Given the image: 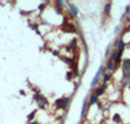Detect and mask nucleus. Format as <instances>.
Masks as SVG:
<instances>
[{
    "instance_id": "nucleus-3",
    "label": "nucleus",
    "mask_w": 130,
    "mask_h": 124,
    "mask_svg": "<svg viewBox=\"0 0 130 124\" xmlns=\"http://www.w3.org/2000/svg\"><path fill=\"white\" fill-rule=\"evenodd\" d=\"M103 71H104V67L101 65L100 68H99V71H98V73L95 74V77H94V80H92V82H91V88H95V85L98 84L99 81H100V74L103 73Z\"/></svg>"
},
{
    "instance_id": "nucleus-9",
    "label": "nucleus",
    "mask_w": 130,
    "mask_h": 124,
    "mask_svg": "<svg viewBox=\"0 0 130 124\" xmlns=\"http://www.w3.org/2000/svg\"><path fill=\"white\" fill-rule=\"evenodd\" d=\"M109 80H111V73L109 72L104 73L103 74V85H104V86H107V82H108Z\"/></svg>"
},
{
    "instance_id": "nucleus-15",
    "label": "nucleus",
    "mask_w": 130,
    "mask_h": 124,
    "mask_svg": "<svg viewBox=\"0 0 130 124\" xmlns=\"http://www.w3.org/2000/svg\"><path fill=\"white\" fill-rule=\"evenodd\" d=\"M73 76H74L73 72H68L66 73V80H68V81H72V80H73Z\"/></svg>"
},
{
    "instance_id": "nucleus-6",
    "label": "nucleus",
    "mask_w": 130,
    "mask_h": 124,
    "mask_svg": "<svg viewBox=\"0 0 130 124\" xmlns=\"http://www.w3.org/2000/svg\"><path fill=\"white\" fill-rule=\"evenodd\" d=\"M106 68H107V72H113V71H115V68H116L115 62H113V60H111V59H108V60H107V64H106Z\"/></svg>"
},
{
    "instance_id": "nucleus-12",
    "label": "nucleus",
    "mask_w": 130,
    "mask_h": 124,
    "mask_svg": "<svg viewBox=\"0 0 130 124\" xmlns=\"http://www.w3.org/2000/svg\"><path fill=\"white\" fill-rule=\"evenodd\" d=\"M87 106H88V99H85V102H83V107H82V112H81L82 116H85V114H86Z\"/></svg>"
},
{
    "instance_id": "nucleus-8",
    "label": "nucleus",
    "mask_w": 130,
    "mask_h": 124,
    "mask_svg": "<svg viewBox=\"0 0 130 124\" xmlns=\"http://www.w3.org/2000/svg\"><path fill=\"white\" fill-rule=\"evenodd\" d=\"M96 102H98V97H96V95L92 93V94L90 95V98H88V106H91V104H95Z\"/></svg>"
},
{
    "instance_id": "nucleus-11",
    "label": "nucleus",
    "mask_w": 130,
    "mask_h": 124,
    "mask_svg": "<svg viewBox=\"0 0 130 124\" xmlns=\"http://www.w3.org/2000/svg\"><path fill=\"white\" fill-rule=\"evenodd\" d=\"M111 9H112V3H107L106 7H104V13H106V15H109Z\"/></svg>"
},
{
    "instance_id": "nucleus-5",
    "label": "nucleus",
    "mask_w": 130,
    "mask_h": 124,
    "mask_svg": "<svg viewBox=\"0 0 130 124\" xmlns=\"http://www.w3.org/2000/svg\"><path fill=\"white\" fill-rule=\"evenodd\" d=\"M121 65H122V69L125 73H130V59H124L122 63H121Z\"/></svg>"
},
{
    "instance_id": "nucleus-18",
    "label": "nucleus",
    "mask_w": 130,
    "mask_h": 124,
    "mask_svg": "<svg viewBox=\"0 0 130 124\" xmlns=\"http://www.w3.org/2000/svg\"><path fill=\"white\" fill-rule=\"evenodd\" d=\"M125 13H126V15H129V13H130V5H126V8H125Z\"/></svg>"
},
{
    "instance_id": "nucleus-14",
    "label": "nucleus",
    "mask_w": 130,
    "mask_h": 124,
    "mask_svg": "<svg viewBox=\"0 0 130 124\" xmlns=\"http://www.w3.org/2000/svg\"><path fill=\"white\" fill-rule=\"evenodd\" d=\"M112 119H113V122H115V123H121V116L118 114H115Z\"/></svg>"
},
{
    "instance_id": "nucleus-2",
    "label": "nucleus",
    "mask_w": 130,
    "mask_h": 124,
    "mask_svg": "<svg viewBox=\"0 0 130 124\" xmlns=\"http://www.w3.org/2000/svg\"><path fill=\"white\" fill-rule=\"evenodd\" d=\"M115 47L118 51V55H120V57H121L122 56L124 50H125V47H126V43L124 42L122 38H118V39H116V42H115Z\"/></svg>"
},
{
    "instance_id": "nucleus-21",
    "label": "nucleus",
    "mask_w": 130,
    "mask_h": 124,
    "mask_svg": "<svg viewBox=\"0 0 130 124\" xmlns=\"http://www.w3.org/2000/svg\"><path fill=\"white\" fill-rule=\"evenodd\" d=\"M129 89H130V85H129Z\"/></svg>"
},
{
    "instance_id": "nucleus-16",
    "label": "nucleus",
    "mask_w": 130,
    "mask_h": 124,
    "mask_svg": "<svg viewBox=\"0 0 130 124\" xmlns=\"http://www.w3.org/2000/svg\"><path fill=\"white\" fill-rule=\"evenodd\" d=\"M39 108H46V102H39Z\"/></svg>"
},
{
    "instance_id": "nucleus-7",
    "label": "nucleus",
    "mask_w": 130,
    "mask_h": 124,
    "mask_svg": "<svg viewBox=\"0 0 130 124\" xmlns=\"http://www.w3.org/2000/svg\"><path fill=\"white\" fill-rule=\"evenodd\" d=\"M104 92H106V86L103 85V86H100V88H96V90L94 92V94L99 98V97H101V95L104 94Z\"/></svg>"
},
{
    "instance_id": "nucleus-1",
    "label": "nucleus",
    "mask_w": 130,
    "mask_h": 124,
    "mask_svg": "<svg viewBox=\"0 0 130 124\" xmlns=\"http://www.w3.org/2000/svg\"><path fill=\"white\" fill-rule=\"evenodd\" d=\"M69 101H70L69 97L60 98V99H57V101H55V107H56L57 110H65L69 104Z\"/></svg>"
},
{
    "instance_id": "nucleus-17",
    "label": "nucleus",
    "mask_w": 130,
    "mask_h": 124,
    "mask_svg": "<svg viewBox=\"0 0 130 124\" xmlns=\"http://www.w3.org/2000/svg\"><path fill=\"white\" fill-rule=\"evenodd\" d=\"M34 116H35V111H34V112H31V114H30L29 116H27V119H29V120H31V119H33V118H34Z\"/></svg>"
},
{
    "instance_id": "nucleus-20",
    "label": "nucleus",
    "mask_w": 130,
    "mask_h": 124,
    "mask_svg": "<svg viewBox=\"0 0 130 124\" xmlns=\"http://www.w3.org/2000/svg\"><path fill=\"white\" fill-rule=\"evenodd\" d=\"M120 27H121V26H117V27H116V29H115V33H118V31H120Z\"/></svg>"
},
{
    "instance_id": "nucleus-10",
    "label": "nucleus",
    "mask_w": 130,
    "mask_h": 124,
    "mask_svg": "<svg viewBox=\"0 0 130 124\" xmlns=\"http://www.w3.org/2000/svg\"><path fill=\"white\" fill-rule=\"evenodd\" d=\"M63 31H65V33H73V31H76V29H74L73 25H66L64 29H63Z\"/></svg>"
},
{
    "instance_id": "nucleus-19",
    "label": "nucleus",
    "mask_w": 130,
    "mask_h": 124,
    "mask_svg": "<svg viewBox=\"0 0 130 124\" xmlns=\"http://www.w3.org/2000/svg\"><path fill=\"white\" fill-rule=\"evenodd\" d=\"M44 8H46V4H42V5H40V7H39V9H40V10H43Z\"/></svg>"
},
{
    "instance_id": "nucleus-4",
    "label": "nucleus",
    "mask_w": 130,
    "mask_h": 124,
    "mask_svg": "<svg viewBox=\"0 0 130 124\" xmlns=\"http://www.w3.org/2000/svg\"><path fill=\"white\" fill-rule=\"evenodd\" d=\"M66 4L69 5L68 8H69V10H70V15L73 16V17H77V16H78V12H79V10H78V8H77L76 5L70 4V3H69V1H66Z\"/></svg>"
},
{
    "instance_id": "nucleus-13",
    "label": "nucleus",
    "mask_w": 130,
    "mask_h": 124,
    "mask_svg": "<svg viewBox=\"0 0 130 124\" xmlns=\"http://www.w3.org/2000/svg\"><path fill=\"white\" fill-rule=\"evenodd\" d=\"M130 82V76L128 74V76H125L122 78V81H121V86H126V84H129Z\"/></svg>"
},
{
    "instance_id": "nucleus-22",
    "label": "nucleus",
    "mask_w": 130,
    "mask_h": 124,
    "mask_svg": "<svg viewBox=\"0 0 130 124\" xmlns=\"http://www.w3.org/2000/svg\"><path fill=\"white\" fill-rule=\"evenodd\" d=\"M129 76H130V73H129Z\"/></svg>"
}]
</instances>
